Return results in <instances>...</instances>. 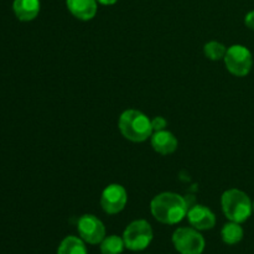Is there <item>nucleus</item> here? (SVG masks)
<instances>
[{
  "label": "nucleus",
  "mask_w": 254,
  "mask_h": 254,
  "mask_svg": "<svg viewBox=\"0 0 254 254\" xmlns=\"http://www.w3.org/2000/svg\"><path fill=\"white\" fill-rule=\"evenodd\" d=\"M151 215L164 225H176L188 216L189 205L185 198L175 192H163L151 200Z\"/></svg>",
  "instance_id": "1"
},
{
  "label": "nucleus",
  "mask_w": 254,
  "mask_h": 254,
  "mask_svg": "<svg viewBox=\"0 0 254 254\" xmlns=\"http://www.w3.org/2000/svg\"><path fill=\"white\" fill-rule=\"evenodd\" d=\"M118 127L124 138L134 143L145 141L154 131L149 117L136 109L123 112L119 117Z\"/></svg>",
  "instance_id": "2"
},
{
  "label": "nucleus",
  "mask_w": 254,
  "mask_h": 254,
  "mask_svg": "<svg viewBox=\"0 0 254 254\" xmlns=\"http://www.w3.org/2000/svg\"><path fill=\"white\" fill-rule=\"evenodd\" d=\"M221 205L225 216L232 222L243 223L252 215L253 203L250 196L237 189L225 191L221 197Z\"/></svg>",
  "instance_id": "3"
},
{
  "label": "nucleus",
  "mask_w": 254,
  "mask_h": 254,
  "mask_svg": "<svg viewBox=\"0 0 254 254\" xmlns=\"http://www.w3.org/2000/svg\"><path fill=\"white\" fill-rule=\"evenodd\" d=\"M154 233L150 223L145 220H135L127 226L123 233L126 248L133 252L144 251L150 246Z\"/></svg>",
  "instance_id": "4"
},
{
  "label": "nucleus",
  "mask_w": 254,
  "mask_h": 254,
  "mask_svg": "<svg viewBox=\"0 0 254 254\" xmlns=\"http://www.w3.org/2000/svg\"><path fill=\"white\" fill-rule=\"evenodd\" d=\"M173 243L180 254H202L205 251V238L198 230L180 227L174 232Z\"/></svg>",
  "instance_id": "5"
},
{
  "label": "nucleus",
  "mask_w": 254,
  "mask_h": 254,
  "mask_svg": "<svg viewBox=\"0 0 254 254\" xmlns=\"http://www.w3.org/2000/svg\"><path fill=\"white\" fill-rule=\"evenodd\" d=\"M226 68L237 77H245L253 66L252 52L243 45H233L228 47L223 59Z\"/></svg>",
  "instance_id": "6"
},
{
  "label": "nucleus",
  "mask_w": 254,
  "mask_h": 254,
  "mask_svg": "<svg viewBox=\"0 0 254 254\" xmlns=\"http://www.w3.org/2000/svg\"><path fill=\"white\" fill-rule=\"evenodd\" d=\"M79 237L88 245H101L106 238V227L94 215H83L77 222Z\"/></svg>",
  "instance_id": "7"
},
{
  "label": "nucleus",
  "mask_w": 254,
  "mask_h": 254,
  "mask_svg": "<svg viewBox=\"0 0 254 254\" xmlns=\"http://www.w3.org/2000/svg\"><path fill=\"white\" fill-rule=\"evenodd\" d=\"M128 201L126 189L119 184H111L103 190L101 196V206L108 215H117L124 210Z\"/></svg>",
  "instance_id": "8"
},
{
  "label": "nucleus",
  "mask_w": 254,
  "mask_h": 254,
  "mask_svg": "<svg viewBox=\"0 0 254 254\" xmlns=\"http://www.w3.org/2000/svg\"><path fill=\"white\" fill-rule=\"evenodd\" d=\"M188 220L190 225L198 231L211 230L216 225L215 213L202 205H195L189 208Z\"/></svg>",
  "instance_id": "9"
},
{
  "label": "nucleus",
  "mask_w": 254,
  "mask_h": 254,
  "mask_svg": "<svg viewBox=\"0 0 254 254\" xmlns=\"http://www.w3.org/2000/svg\"><path fill=\"white\" fill-rule=\"evenodd\" d=\"M150 138L153 149L161 155L173 154L178 149V139L171 131L166 130V129L165 130L154 131Z\"/></svg>",
  "instance_id": "10"
},
{
  "label": "nucleus",
  "mask_w": 254,
  "mask_h": 254,
  "mask_svg": "<svg viewBox=\"0 0 254 254\" xmlns=\"http://www.w3.org/2000/svg\"><path fill=\"white\" fill-rule=\"evenodd\" d=\"M66 5L74 17L83 21L93 19L97 14V0H66Z\"/></svg>",
  "instance_id": "11"
},
{
  "label": "nucleus",
  "mask_w": 254,
  "mask_h": 254,
  "mask_svg": "<svg viewBox=\"0 0 254 254\" xmlns=\"http://www.w3.org/2000/svg\"><path fill=\"white\" fill-rule=\"evenodd\" d=\"M12 10L20 21H31L40 12V0H14Z\"/></svg>",
  "instance_id": "12"
},
{
  "label": "nucleus",
  "mask_w": 254,
  "mask_h": 254,
  "mask_svg": "<svg viewBox=\"0 0 254 254\" xmlns=\"http://www.w3.org/2000/svg\"><path fill=\"white\" fill-rule=\"evenodd\" d=\"M57 254H88L86 242L81 237L68 236L59 246Z\"/></svg>",
  "instance_id": "13"
},
{
  "label": "nucleus",
  "mask_w": 254,
  "mask_h": 254,
  "mask_svg": "<svg viewBox=\"0 0 254 254\" xmlns=\"http://www.w3.org/2000/svg\"><path fill=\"white\" fill-rule=\"evenodd\" d=\"M221 237L226 245L233 246L240 243L243 238V228L241 223L232 222V221L226 223L221 231Z\"/></svg>",
  "instance_id": "14"
},
{
  "label": "nucleus",
  "mask_w": 254,
  "mask_h": 254,
  "mask_svg": "<svg viewBox=\"0 0 254 254\" xmlns=\"http://www.w3.org/2000/svg\"><path fill=\"white\" fill-rule=\"evenodd\" d=\"M126 248L123 237L112 235L104 238L101 242L102 254H121Z\"/></svg>",
  "instance_id": "15"
},
{
  "label": "nucleus",
  "mask_w": 254,
  "mask_h": 254,
  "mask_svg": "<svg viewBox=\"0 0 254 254\" xmlns=\"http://www.w3.org/2000/svg\"><path fill=\"white\" fill-rule=\"evenodd\" d=\"M203 52L207 59L212 61H218V60L225 59V55L227 52V49L223 44L218 41H210L203 46Z\"/></svg>",
  "instance_id": "16"
},
{
  "label": "nucleus",
  "mask_w": 254,
  "mask_h": 254,
  "mask_svg": "<svg viewBox=\"0 0 254 254\" xmlns=\"http://www.w3.org/2000/svg\"><path fill=\"white\" fill-rule=\"evenodd\" d=\"M151 127H153L154 131H160L165 130L166 127H168V122H166L165 118L163 117H156L151 121Z\"/></svg>",
  "instance_id": "17"
},
{
  "label": "nucleus",
  "mask_w": 254,
  "mask_h": 254,
  "mask_svg": "<svg viewBox=\"0 0 254 254\" xmlns=\"http://www.w3.org/2000/svg\"><path fill=\"white\" fill-rule=\"evenodd\" d=\"M245 24L248 29L253 30L254 31V10H252V11H250L247 15H246Z\"/></svg>",
  "instance_id": "18"
},
{
  "label": "nucleus",
  "mask_w": 254,
  "mask_h": 254,
  "mask_svg": "<svg viewBox=\"0 0 254 254\" xmlns=\"http://www.w3.org/2000/svg\"><path fill=\"white\" fill-rule=\"evenodd\" d=\"M97 1L101 2V4H103V5H113V4H116L118 0H97Z\"/></svg>",
  "instance_id": "19"
},
{
  "label": "nucleus",
  "mask_w": 254,
  "mask_h": 254,
  "mask_svg": "<svg viewBox=\"0 0 254 254\" xmlns=\"http://www.w3.org/2000/svg\"><path fill=\"white\" fill-rule=\"evenodd\" d=\"M253 211H254V202H253Z\"/></svg>",
  "instance_id": "20"
}]
</instances>
